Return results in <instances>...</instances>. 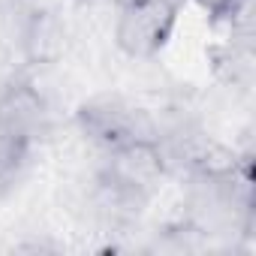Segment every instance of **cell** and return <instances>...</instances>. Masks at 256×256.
Instances as JSON below:
<instances>
[{
    "label": "cell",
    "instance_id": "obj_1",
    "mask_svg": "<svg viewBox=\"0 0 256 256\" xmlns=\"http://www.w3.org/2000/svg\"><path fill=\"white\" fill-rule=\"evenodd\" d=\"M78 133L102 154L136 139H157V118L120 94H96L76 108Z\"/></svg>",
    "mask_w": 256,
    "mask_h": 256
},
{
    "label": "cell",
    "instance_id": "obj_2",
    "mask_svg": "<svg viewBox=\"0 0 256 256\" xmlns=\"http://www.w3.org/2000/svg\"><path fill=\"white\" fill-rule=\"evenodd\" d=\"M184 0H139L114 16V46L130 60H154L169 42L181 18Z\"/></svg>",
    "mask_w": 256,
    "mask_h": 256
},
{
    "label": "cell",
    "instance_id": "obj_3",
    "mask_svg": "<svg viewBox=\"0 0 256 256\" xmlns=\"http://www.w3.org/2000/svg\"><path fill=\"white\" fill-rule=\"evenodd\" d=\"M52 106L30 78H10L0 88V139L34 148L48 136Z\"/></svg>",
    "mask_w": 256,
    "mask_h": 256
},
{
    "label": "cell",
    "instance_id": "obj_4",
    "mask_svg": "<svg viewBox=\"0 0 256 256\" xmlns=\"http://www.w3.org/2000/svg\"><path fill=\"white\" fill-rule=\"evenodd\" d=\"M169 169H172V163H169L160 139H136L120 148H112L102 154V166H100V172L130 184L148 196H154L160 190Z\"/></svg>",
    "mask_w": 256,
    "mask_h": 256
},
{
    "label": "cell",
    "instance_id": "obj_5",
    "mask_svg": "<svg viewBox=\"0 0 256 256\" xmlns=\"http://www.w3.org/2000/svg\"><path fill=\"white\" fill-rule=\"evenodd\" d=\"M151 196L124 184L106 172H96L94 178V190H90V205H94V214L108 223V226H133L139 223V217L145 214Z\"/></svg>",
    "mask_w": 256,
    "mask_h": 256
},
{
    "label": "cell",
    "instance_id": "obj_6",
    "mask_svg": "<svg viewBox=\"0 0 256 256\" xmlns=\"http://www.w3.org/2000/svg\"><path fill=\"white\" fill-rule=\"evenodd\" d=\"M193 4L211 18V24H229V28L244 24L250 12V0H193Z\"/></svg>",
    "mask_w": 256,
    "mask_h": 256
},
{
    "label": "cell",
    "instance_id": "obj_7",
    "mask_svg": "<svg viewBox=\"0 0 256 256\" xmlns=\"http://www.w3.org/2000/svg\"><path fill=\"white\" fill-rule=\"evenodd\" d=\"M108 4H114V10H120V6H130V4H139V0H108Z\"/></svg>",
    "mask_w": 256,
    "mask_h": 256
}]
</instances>
